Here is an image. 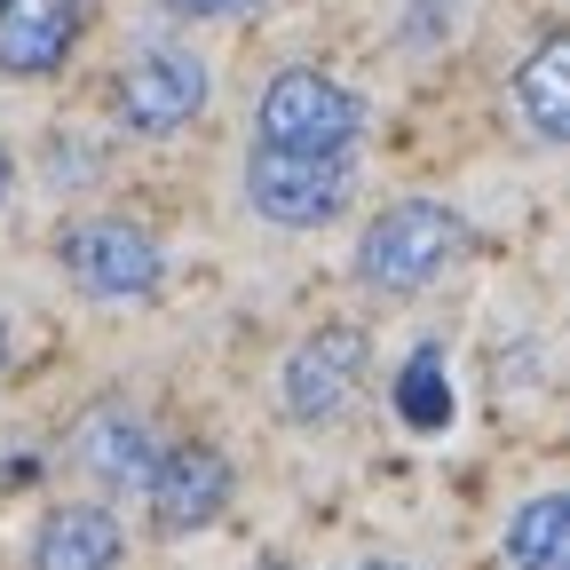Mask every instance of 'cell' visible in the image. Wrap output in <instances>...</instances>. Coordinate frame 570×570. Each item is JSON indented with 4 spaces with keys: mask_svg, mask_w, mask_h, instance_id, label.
Listing matches in <instances>:
<instances>
[{
    "mask_svg": "<svg viewBox=\"0 0 570 570\" xmlns=\"http://www.w3.org/2000/svg\"><path fill=\"white\" fill-rule=\"evenodd\" d=\"M63 269L88 302H151L167 254L142 223H119V214H96V223H71L63 230Z\"/></svg>",
    "mask_w": 570,
    "mask_h": 570,
    "instance_id": "4",
    "label": "cell"
},
{
    "mask_svg": "<svg viewBox=\"0 0 570 570\" xmlns=\"http://www.w3.org/2000/svg\"><path fill=\"white\" fill-rule=\"evenodd\" d=\"M508 562L515 570H570V499L562 491H539L508 523Z\"/></svg>",
    "mask_w": 570,
    "mask_h": 570,
    "instance_id": "12",
    "label": "cell"
},
{
    "mask_svg": "<svg viewBox=\"0 0 570 570\" xmlns=\"http://www.w3.org/2000/svg\"><path fill=\"white\" fill-rule=\"evenodd\" d=\"M356 190V151H277L254 142L246 151V206L277 230H317L348 206Z\"/></svg>",
    "mask_w": 570,
    "mask_h": 570,
    "instance_id": "2",
    "label": "cell"
},
{
    "mask_svg": "<svg viewBox=\"0 0 570 570\" xmlns=\"http://www.w3.org/2000/svg\"><path fill=\"white\" fill-rule=\"evenodd\" d=\"M206 111V63L190 48H142L119 80V119L142 135H175Z\"/></svg>",
    "mask_w": 570,
    "mask_h": 570,
    "instance_id": "6",
    "label": "cell"
},
{
    "mask_svg": "<svg viewBox=\"0 0 570 570\" xmlns=\"http://www.w3.org/2000/svg\"><path fill=\"white\" fill-rule=\"evenodd\" d=\"M0 190H9V151H0Z\"/></svg>",
    "mask_w": 570,
    "mask_h": 570,
    "instance_id": "16",
    "label": "cell"
},
{
    "mask_svg": "<svg viewBox=\"0 0 570 570\" xmlns=\"http://www.w3.org/2000/svg\"><path fill=\"white\" fill-rule=\"evenodd\" d=\"M460 254H468L460 206L396 198V206H381L365 223V238H356V277H365L373 294H420V285H436Z\"/></svg>",
    "mask_w": 570,
    "mask_h": 570,
    "instance_id": "1",
    "label": "cell"
},
{
    "mask_svg": "<svg viewBox=\"0 0 570 570\" xmlns=\"http://www.w3.org/2000/svg\"><path fill=\"white\" fill-rule=\"evenodd\" d=\"M119 523L104 508H56L32 539V570H111L119 562Z\"/></svg>",
    "mask_w": 570,
    "mask_h": 570,
    "instance_id": "10",
    "label": "cell"
},
{
    "mask_svg": "<svg viewBox=\"0 0 570 570\" xmlns=\"http://www.w3.org/2000/svg\"><path fill=\"white\" fill-rule=\"evenodd\" d=\"M0 365H9V325H0Z\"/></svg>",
    "mask_w": 570,
    "mask_h": 570,
    "instance_id": "15",
    "label": "cell"
},
{
    "mask_svg": "<svg viewBox=\"0 0 570 570\" xmlns=\"http://www.w3.org/2000/svg\"><path fill=\"white\" fill-rule=\"evenodd\" d=\"M356 381H365V333L356 325H317L294 356H285V420H302V428L333 420L356 396Z\"/></svg>",
    "mask_w": 570,
    "mask_h": 570,
    "instance_id": "5",
    "label": "cell"
},
{
    "mask_svg": "<svg viewBox=\"0 0 570 570\" xmlns=\"http://www.w3.org/2000/svg\"><path fill=\"white\" fill-rule=\"evenodd\" d=\"M151 523L159 531H206L214 515L230 508V460L214 444H175V452H151Z\"/></svg>",
    "mask_w": 570,
    "mask_h": 570,
    "instance_id": "7",
    "label": "cell"
},
{
    "mask_svg": "<svg viewBox=\"0 0 570 570\" xmlns=\"http://www.w3.org/2000/svg\"><path fill=\"white\" fill-rule=\"evenodd\" d=\"M80 40V0H0V71L40 80Z\"/></svg>",
    "mask_w": 570,
    "mask_h": 570,
    "instance_id": "8",
    "label": "cell"
},
{
    "mask_svg": "<svg viewBox=\"0 0 570 570\" xmlns=\"http://www.w3.org/2000/svg\"><path fill=\"white\" fill-rule=\"evenodd\" d=\"M262 570H285V562H262Z\"/></svg>",
    "mask_w": 570,
    "mask_h": 570,
    "instance_id": "18",
    "label": "cell"
},
{
    "mask_svg": "<svg viewBox=\"0 0 570 570\" xmlns=\"http://www.w3.org/2000/svg\"><path fill=\"white\" fill-rule=\"evenodd\" d=\"M159 9H175V17H238L246 0H159Z\"/></svg>",
    "mask_w": 570,
    "mask_h": 570,
    "instance_id": "14",
    "label": "cell"
},
{
    "mask_svg": "<svg viewBox=\"0 0 570 570\" xmlns=\"http://www.w3.org/2000/svg\"><path fill=\"white\" fill-rule=\"evenodd\" d=\"M396 412L412 428H444L452 420V373H444V348H412L404 373H396Z\"/></svg>",
    "mask_w": 570,
    "mask_h": 570,
    "instance_id": "13",
    "label": "cell"
},
{
    "mask_svg": "<svg viewBox=\"0 0 570 570\" xmlns=\"http://www.w3.org/2000/svg\"><path fill=\"white\" fill-rule=\"evenodd\" d=\"M515 104H523V119L539 127V142H562V135H570V40H562V32H547V40L523 56Z\"/></svg>",
    "mask_w": 570,
    "mask_h": 570,
    "instance_id": "11",
    "label": "cell"
},
{
    "mask_svg": "<svg viewBox=\"0 0 570 570\" xmlns=\"http://www.w3.org/2000/svg\"><path fill=\"white\" fill-rule=\"evenodd\" d=\"M365 570H396V562H365Z\"/></svg>",
    "mask_w": 570,
    "mask_h": 570,
    "instance_id": "17",
    "label": "cell"
},
{
    "mask_svg": "<svg viewBox=\"0 0 570 570\" xmlns=\"http://www.w3.org/2000/svg\"><path fill=\"white\" fill-rule=\"evenodd\" d=\"M254 135L277 142V151H356V135H365V104H356L341 80H325V71L294 63V71H277V80L262 88Z\"/></svg>",
    "mask_w": 570,
    "mask_h": 570,
    "instance_id": "3",
    "label": "cell"
},
{
    "mask_svg": "<svg viewBox=\"0 0 570 570\" xmlns=\"http://www.w3.org/2000/svg\"><path fill=\"white\" fill-rule=\"evenodd\" d=\"M71 452H80V468H96L104 483H142L151 475V436H142V420L127 404H96L80 428H71Z\"/></svg>",
    "mask_w": 570,
    "mask_h": 570,
    "instance_id": "9",
    "label": "cell"
}]
</instances>
